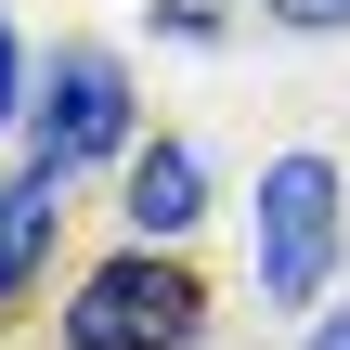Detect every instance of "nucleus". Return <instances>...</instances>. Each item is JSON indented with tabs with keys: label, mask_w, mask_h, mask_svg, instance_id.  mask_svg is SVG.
I'll return each mask as SVG.
<instances>
[{
	"label": "nucleus",
	"mask_w": 350,
	"mask_h": 350,
	"mask_svg": "<svg viewBox=\"0 0 350 350\" xmlns=\"http://www.w3.org/2000/svg\"><path fill=\"white\" fill-rule=\"evenodd\" d=\"M208 221V169H195V143H143L130 156V234L143 247H182Z\"/></svg>",
	"instance_id": "4"
},
{
	"label": "nucleus",
	"mask_w": 350,
	"mask_h": 350,
	"mask_svg": "<svg viewBox=\"0 0 350 350\" xmlns=\"http://www.w3.org/2000/svg\"><path fill=\"white\" fill-rule=\"evenodd\" d=\"M195 325H208V286L169 247H130L65 299V350H195Z\"/></svg>",
	"instance_id": "1"
},
{
	"label": "nucleus",
	"mask_w": 350,
	"mask_h": 350,
	"mask_svg": "<svg viewBox=\"0 0 350 350\" xmlns=\"http://www.w3.org/2000/svg\"><path fill=\"white\" fill-rule=\"evenodd\" d=\"M325 260H338V169L325 156H273L260 169V299L273 312H312L325 299Z\"/></svg>",
	"instance_id": "2"
},
{
	"label": "nucleus",
	"mask_w": 350,
	"mask_h": 350,
	"mask_svg": "<svg viewBox=\"0 0 350 350\" xmlns=\"http://www.w3.org/2000/svg\"><path fill=\"white\" fill-rule=\"evenodd\" d=\"M117 143H130V78H117V52H65L26 156H52V169L78 182V169H91V156H117Z\"/></svg>",
	"instance_id": "3"
},
{
	"label": "nucleus",
	"mask_w": 350,
	"mask_h": 350,
	"mask_svg": "<svg viewBox=\"0 0 350 350\" xmlns=\"http://www.w3.org/2000/svg\"><path fill=\"white\" fill-rule=\"evenodd\" d=\"M52 221H65V169H52V156H26V169H13V195H0V299L39 273Z\"/></svg>",
	"instance_id": "5"
},
{
	"label": "nucleus",
	"mask_w": 350,
	"mask_h": 350,
	"mask_svg": "<svg viewBox=\"0 0 350 350\" xmlns=\"http://www.w3.org/2000/svg\"><path fill=\"white\" fill-rule=\"evenodd\" d=\"M260 13H273V26H312V39H325V26H350V0H260Z\"/></svg>",
	"instance_id": "6"
},
{
	"label": "nucleus",
	"mask_w": 350,
	"mask_h": 350,
	"mask_svg": "<svg viewBox=\"0 0 350 350\" xmlns=\"http://www.w3.org/2000/svg\"><path fill=\"white\" fill-rule=\"evenodd\" d=\"M312 350H350V312H325V325H312Z\"/></svg>",
	"instance_id": "7"
}]
</instances>
